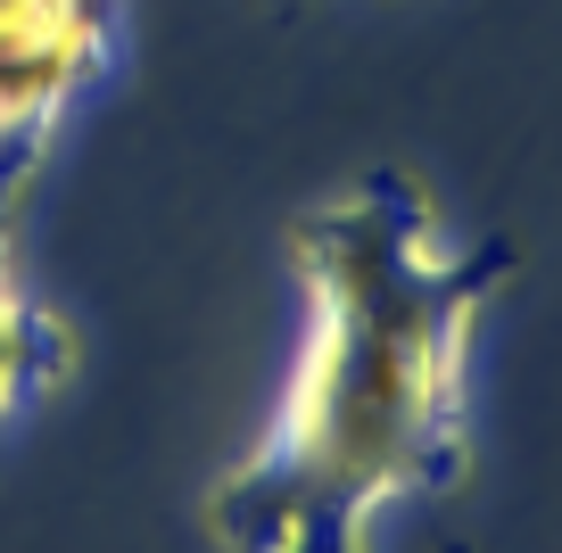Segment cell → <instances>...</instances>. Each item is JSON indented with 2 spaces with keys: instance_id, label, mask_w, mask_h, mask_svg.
I'll list each match as a JSON object with an SVG mask.
<instances>
[{
  "instance_id": "6da1fadb",
  "label": "cell",
  "mask_w": 562,
  "mask_h": 553,
  "mask_svg": "<svg viewBox=\"0 0 562 553\" xmlns=\"http://www.w3.org/2000/svg\"><path fill=\"white\" fill-rule=\"evenodd\" d=\"M315 297L265 447L207 496L232 553H364V520L463 471V356L505 257L447 248L405 173L331 191L299 224Z\"/></svg>"
},
{
  "instance_id": "7a4b0ae2",
  "label": "cell",
  "mask_w": 562,
  "mask_h": 553,
  "mask_svg": "<svg viewBox=\"0 0 562 553\" xmlns=\"http://www.w3.org/2000/svg\"><path fill=\"white\" fill-rule=\"evenodd\" d=\"M67 363H75V339L34 290L18 306H0V421L18 414V405H34L42 388H58Z\"/></svg>"
},
{
  "instance_id": "3957f363",
  "label": "cell",
  "mask_w": 562,
  "mask_h": 553,
  "mask_svg": "<svg viewBox=\"0 0 562 553\" xmlns=\"http://www.w3.org/2000/svg\"><path fill=\"white\" fill-rule=\"evenodd\" d=\"M25 297V264H18V232H9V207H0V306Z\"/></svg>"
}]
</instances>
